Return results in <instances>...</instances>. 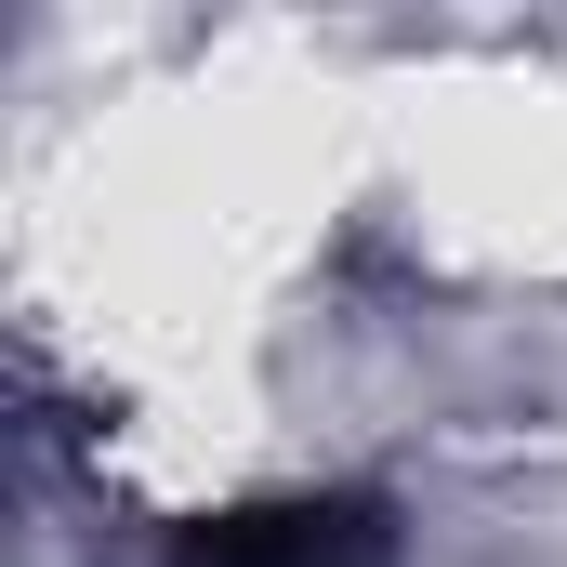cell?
<instances>
[{
  "label": "cell",
  "mask_w": 567,
  "mask_h": 567,
  "mask_svg": "<svg viewBox=\"0 0 567 567\" xmlns=\"http://www.w3.org/2000/svg\"><path fill=\"white\" fill-rule=\"evenodd\" d=\"M185 567H396V542H383L370 502H265V515L198 528Z\"/></svg>",
  "instance_id": "obj_1"
}]
</instances>
